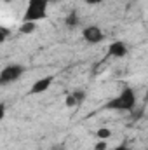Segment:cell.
I'll return each instance as SVG.
<instances>
[{
  "label": "cell",
  "mask_w": 148,
  "mask_h": 150,
  "mask_svg": "<svg viewBox=\"0 0 148 150\" xmlns=\"http://www.w3.org/2000/svg\"><path fill=\"white\" fill-rule=\"evenodd\" d=\"M125 54H127V45H125V42L115 40V42L110 44V47H108V56H111V58H124Z\"/></svg>",
  "instance_id": "cell-6"
},
{
  "label": "cell",
  "mask_w": 148,
  "mask_h": 150,
  "mask_svg": "<svg viewBox=\"0 0 148 150\" xmlns=\"http://www.w3.org/2000/svg\"><path fill=\"white\" fill-rule=\"evenodd\" d=\"M4 2H7V4H9V2H14V0H4Z\"/></svg>",
  "instance_id": "cell-19"
},
{
  "label": "cell",
  "mask_w": 148,
  "mask_h": 150,
  "mask_svg": "<svg viewBox=\"0 0 148 150\" xmlns=\"http://www.w3.org/2000/svg\"><path fill=\"white\" fill-rule=\"evenodd\" d=\"M87 5H99L101 2H105V0H84Z\"/></svg>",
  "instance_id": "cell-15"
},
{
  "label": "cell",
  "mask_w": 148,
  "mask_h": 150,
  "mask_svg": "<svg viewBox=\"0 0 148 150\" xmlns=\"http://www.w3.org/2000/svg\"><path fill=\"white\" fill-rule=\"evenodd\" d=\"M65 105H66L68 108H75V107H78V103H77V100H75L73 93H70V94L65 98Z\"/></svg>",
  "instance_id": "cell-11"
},
{
  "label": "cell",
  "mask_w": 148,
  "mask_h": 150,
  "mask_svg": "<svg viewBox=\"0 0 148 150\" xmlns=\"http://www.w3.org/2000/svg\"><path fill=\"white\" fill-rule=\"evenodd\" d=\"M5 117V103H0V119Z\"/></svg>",
  "instance_id": "cell-16"
},
{
  "label": "cell",
  "mask_w": 148,
  "mask_h": 150,
  "mask_svg": "<svg viewBox=\"0 0 148 150\" xmlns=\"http://www.w3.org/2000/svg\"><path fill=\"white\" fill-rule=\"evenodd\" d=\"M35 30H37V23H21L19 26V33L23 35H32Z\"/></svg>",
  "instance_id": "cell-8"
},
{
  "label": "cell",
  "mask_w": 148,
  "mask_h": 150,
  "mask_svg": "<svg viewBox=\"0 0 148 150\" xmlns=\"http://www.w3.org/2000/svg\"><path fill=\"white\" fill-rule=\"evenodd\" d=\"M49 150H66V147H65L63 143H59V145H54V147H51Z\"/></svg>",
  "instance_id": "cell-17"
},
{
  "label": "cell",
  "mask_w": 148,
  "mask_h": 150,
  "mask_svg": "<svg viewBox=\"0 0 148 150\" xmlns=\"http://www.w3.org/2000/svg\"><path fill=\"white\" fill-rule=\"evenodd\" d=\"M136 107V93L131 87H124L115 98L105 105V110H117V112H131Z\"/></svg>",
  "instance_id": "cell-1"
},
{
  "label": "cell",
  "mask_w": 148,
  "mask_h": 150,
  "mask_svg": "<svg viewBox=\"0 0 148 150\" xmlns=\"http://www.w3.org/2000/svg\"><path fill=\"white\" fill-rule=\"evenodd\" d=\"M26 72V67L25 65H19V63H12V65H7L2 68L0 72V84L2 86H7L11 82H16L19 80Z\"/></svg>",
  "instance_id": "cell-3"
},
{
  "label": "cell",
  "mask_w": 148,
  "mask_h": 150,
  "mask_svg": "<svg viewBox=\"0 0 148 150\" xmlns=\"http://www.w3.org/2000/svg\"><path fill=\"white\" fill-rule=\"evenodd\" d=\"M47 9H49V0H28L23 14V23H37L40 19H45Z\"/></svg>",
  "instance_id": "cell-2"
},
{
  "label": "cell",
  "mask_w": 148,
  "mask_h": 150,
  "mask_svg": "<svg viewBox=\"0 0 148 150\" xmlns=\"http://www.w3.org/2000/svg\"><path fill=\"white\" fill-rule=\"evenodd\" d=\"M82 38L87 44H99L105 40V33L99 26H85L82 32Z\"/></svg>",
  "instance_id": "cell-4"
},
{
  "label": "cell",
  "mask_w": 148,
  "mask_h": 150,
  "mask_svg": "<svg viewBox=\"0 0 148 150\" xmlns=\"http://www.w3.org/2000/svg\"><path fill=\"white\" fill-rule=\"evenodd\" d=\"M75 96V100H77V103L80 105V103H84V100L87 98V94H85V91L84 89H75V91H72Z\"/></svg>",
  "instance_id": "cell-9"
},
{
  "label": "cell",
  "mask_w": 148,
  "mask_h": 150,
  "mask_svg": "<svg viewBox=\"0 0 148 150\" xmlns=\"http://www.w3.org/2000/svg\"><path fill=\"white\" fill-rule=\"evenodd\" d=\"M108 150H131L125 143H120V145H117V147H113V149H108Z\"/></svg>",
  "instance_id": "cell-14"
},
{
  "label": "cell",
  "mask_w": 148,
  "mask_h": 150,
  "mask_svg": "<svg viewBox=\"0 0 148 150\" xmlns=\"http://www.w3.org/2000/svg\"><path fill=\"white\" fill-rule=\"evenodd\" d=\"M96 136H98L99 140H108V138L111 136V131L108 129V127H101V129L96 131Z\"/></svg>",
  "instance_id": "cell-10"
},
{
  "label": "cell",
  "mask_w": 148,
  "mask_h": 150,
  "mask_svg": "<svg viewBox=\"0 0 148 150\" xmlns=\"http://www.w3.org/2000/svg\"><path fill=\"white\" fill-rule=\"evenodd\" d=\"M9 37V30L5 28V26H0V42L4 44L5 42V38Z\"/></svg>",
  "instance_id": "cell-12"
},
{
  "label": "cell",
  "mask_w": 148,
  "mask_h": 150,
  "mask_svg": "<svg viewBox=\"0 0 148 150\" xmlns=\"http://www.w3.org/2000/svg\"><path fill=\"white\" fill-rule=\"evenodd\" d=\"M52 82H54V77H51V75L38 79L37 82H33V86L30 89V94H42V93H45L47 89H51Z\"/></svg>",
  "instance_id": "cell-5"
},
{
  "label": "cell",
  "mask_w": 148,
  "mask_h": 150,
  "mask_svg": "<svg viewBox=\"0 0 148 150\" xmlns=\"http://www.w3.org/2000/svg\"><path fill=\"white\" fill-rule=\"evenodd\" d=\"M65 25H66L68 28H72V30H73V28H77V26L80 25V19H78V16H77L75 12H70V14L65 18Z\"/></svg>",
  "instance_id": "cell-7"
},
{
  "label": "cell",
  "mask_w": 148,
  "mask_h": 150,
  "mask_svg": "<svg viewBox=\"0 0 148 150\" xmlns=\"http://www.w3.org/2000/svg\"><path fill=\"white\" fill-rule=\"evenodd\" d=\"M96 150H108L106 149V140H99L98 143H96V147H94Z\"/></svg>",
  "instance_id": "cell-13"
},
{
  "label": "cell",
  "mask_w": 148,
  "mask_h": 150,
  "mask_svg": "<svg viewBox=\"0 0 148 150\" xmlns=\"http://www.w3.org/2000/svg\"><path fill=\"white\" fill-rule=\"evenodd\" d=\"M145 101L148 103V89H147V93H145Z\"/></svg>",
  "instance_id": "cell-18"
},
{
  "label": "cell",
  "mask_w": 148,
  "mask_h": 150,
  "mask_svg": "<svg viewBox=\"0 0 148 150\" xmlns=\"http://www.w3.org/2000/svg\"><path fill=\"white\" fill-rule=\"evenodd\" d=\"M49 2H58V0H49Z\"/></svg>",
  "instance_id": "cell-20"
}]
</instances>
